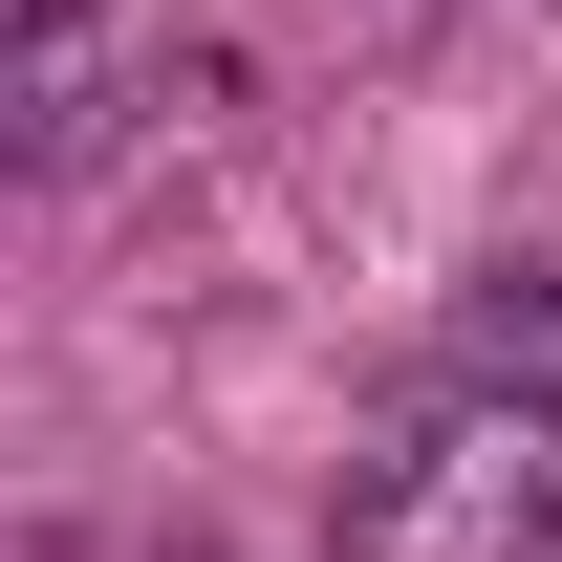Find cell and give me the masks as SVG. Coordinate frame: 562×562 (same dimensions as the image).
Instances as JSON below:
<instances>
[{"mask_svg":"<svg viewBox=\"0 0 562 562\" xmlns=\"http://www.w3.org/2000/svg\"><path fill=\"white\" fill-rule=\"evenodd\" d=\"M87 22H109V0H22V44H0V109H22V173H66V151H87Z\"/></svg>","mask_w":562,"mask_h":562,"instance_id":"1","label":"cell"},{"mask_svg":"<svg viewBox=\"0 0 562 562\" xmlns=\"http://www.w3.org/2000/svg\"><path fill=\"white\" fill-rule=\"evenodd\" d=\"M454 390H562V281L497 260L476 303H454Z\"/></svg>","mask_w":562,"mask_h":562,"instance_id":"2","label":"cell"}]
</instances>
